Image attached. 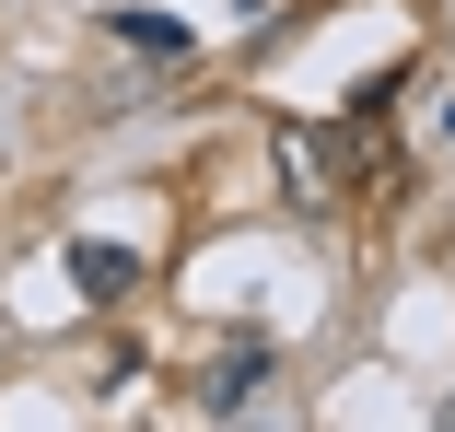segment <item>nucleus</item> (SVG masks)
<instances>
[{"mask_svg":"<svg viewBox=\"0 0 455 432\" xmlns=\"http://www.w3.org/2000/svg\"><path fill=\"white\" fill-rule=\"evenodd\" d=\"M70 281L94 292V304H129V292H140V257L106 245V234H82V245H70Z\"/></svg>","mask_w":455,"mask_h":432,"instance_id":"f257e3e1","label":"nucleus"},{"mask_svg":"<svg viewBox=\"0 0 455 432\" xmlns=\"http://www.w3.org/2000/svg\"><path fill=\"white\" fill-rule=\"evenodd\" d=\"M117 24V47H140V59H188V24L175 12H106Z\"/></svg>","mask_w":455,"mask_h":432,"instance_id":"7ed1b4c3","label":"nucleus"},{"mask_svg":"<svg viewBox=\"0 0 455 432\" xmlns=\"http://www.w3.org/2000/svg\"><path fill=\"white\" fill-rule=\"evenodd\" d=\"M257 386H268V339H245V351H222V363H211V386H199V409H245Z\"/></svg>","mask_w":455,"mask_h":432,"instance_id":"f03ea898","label":"nucleus"}]
</instances>
